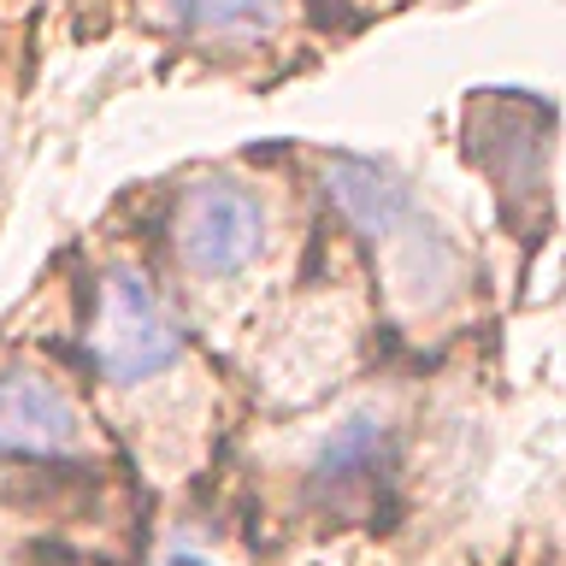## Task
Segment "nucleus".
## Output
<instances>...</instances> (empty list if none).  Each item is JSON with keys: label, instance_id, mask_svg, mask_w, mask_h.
<instances>
[{"label": "nucleus", "instance_id": "7ed1b4c3", "mask_svg": "<svg viewBox=\"0 0 566 566\" xmlns=\"http://www.w3.org/2000/svg\"><path fill=\"white\" fill-rule=\"evenodd\" d=\"M171 242L184 265H195L201 277H230L254 265V254L265 248V207L237 177H201L195 189L177 195Z\"/></svg>", "mask_w": 566, "mask_h": 566}, {"label": "nucleus", "instance_id": "20e7f679", "mask_svg": "<svg viewBox=\"0 0 566 566\" xmlns=\"http://www.w3.org/2000/svg\"><path fill=\"white\" fill-rule=\"evenodd\" d=\"M0 454L71 460L83 454V413L53 378L7 371L0 378Z\"/></svg>", "mask_w": 566, "mask_h": 566}, {"label": "nucleus", "instance_id": "39448f33", "mask_svg": "<svg viewBox=\"0 0 566 566\" xmlns=\"http://www.w3.org/2000/svg\"><path fill=\"white\" fill-rule=\"evenodd\" d=\"M389 454H396V437H389L384 419L354 413L325 437V449L313 460V478L325 490H348V484H371L378 472H389Z\"/></svg>", "mask_w": 566, "mask_h": 566}, {"label": "nucleus", "instance_id": "0eeeda50", "mask_svg": "<svg viewBox=\"0 0 566 566\" xmlns=\"http://www.w3.org/2000/svg\"><path fill=\"white\" fill-rule=\"evenodd\" d=\"M159 566H212V560H207V555H166Z\"/></svg>", "mask_w": 566, "mask_h": 566}, {"label": "nucleus", "instance_id": "f03ea898", "mask_svg": "<svg viewBox=\"0 0 566 566\" xmlns=\"http://www.w3.org/2000/svg\"><path fill=\"white\" fill-rule=\"evenodd\" d=\"M177 336L166 301L154 295V283L142 272H106L101 283V307H95V331H88V354H95L101 378L113 384H142L159 378L166 366H177Z\"/></svg>", "mask_w": 566, "mask_h": 566}, {"label": "nucleus", "instance_id": "f257e3e1", "mask_svg": "<svg viewBox=\"0 0 566 566\" xmlns=\"http://www.w3.org/2000/svg\"><path fill=\"white\" fill-rule=\"evenodd\" d=\"M325 189H331L336 212L384 254V272L401 295H413L419 307H442V301L454 295V283H460L454 248L419 219L413 195H407L384 166L336 154L325 166Z\"/></svg>", "mask_w": 566, "mask_h": 566}, {"label": "nucleus", "instance_id": "423d86ee", "mask_svg": "<svg viewBox=\"0 0 566 566\" xmlns=\"http://www.w3.org/2000/svg\"><path fill=\"white\" fill-rule=\"evenodd\" d=\"M177 12V24H189L195 35H272L283 18H290V0H166Z\"/></svg>", "mask_w": 566, "mask_h": 566}]
</instances>
